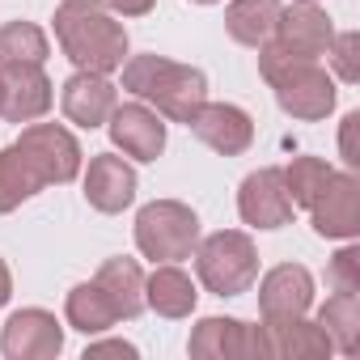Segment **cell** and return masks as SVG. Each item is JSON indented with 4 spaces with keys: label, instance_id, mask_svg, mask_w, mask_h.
I'll use <instances>...</instances> for the list:
<instances>
[{
    "label": "cell",
    "instance_id": "obj_6",
    "mask_svg": "<svg viewBox=\"0 0 360 360\" xmlns=\"http://www.w3.org/2000/svg\"><path fill=\"white\" fill-rule=\"evenodd\" d=\"M263 81L276 89L284 115L301 123H318L335 110V77L318 60H288V64H259Z\"/></svg>",
    "mask_w": 360,
    "mask_h": 360
},
{
    "label": "cell",
    "instance_id": "obj_18",
    "mask_svg": "<svg viewBox=\"0 0 360 360\" xmlns=\"http://www.w3.org/2000/svg\"><path fill=\"white\" fill-rule=\"evenodd\" d=\"M85 200H89V208H98L106 217L131 208V200H136V169L123 157H115V153H98L89 161V169H85Z\"/></svg>",
    "mask_w": 360,
    "mask_h": 360
},
{
    "label": "cell",
    "instance_id": "obj_31",
    "mask_svg": "<svg viewBox=\"0 0 360 360\" xmlns=\"http://www.w3.org/2000/svg\"><path fill=\"white\" fill-rule=\"evenodd\" d=\"M9 297H13V276H9V263L0 259V305H9Z\"/></svg>",
    "mask_w": 360,
    "mask_h": 360
},
{
    "label": "cell",
    "instance_id": "obj_3",
    "mask_svg": "<svg viewBox=\"0 0 360 360\" xmlns=\"http://www.w3.org/2000/svg\"><path fill=\"white\" fill-rule=\"evenodd\" d=\"M123 89L169 123H191V115L208 102V77L200 68L153 56V51L123 60Z\"/></svg>",
    "mask_w": 360,
    "mask_h": 360
},
{
    "label": "cell",
    "instance_id": "obj_34",
    "mask_svg": "<svg viewBox=\"0 0 360 360\" xmlns=\"http://www.w3.org/2000/svg\"><path fill=\"white\" fill-rule=\"evenodd\" d=\"M0 102H5V85H0Z\"/></svg>",
    "mask_w": 360,
    "mask_h": 360
},
{
    "label": "cell",
    "instance_id": "obj_4",
    "mask_svg": "<svg viewBox=\"0 0 360 360\" xmlns=\"http://www.w3.org/2000/svg\"><path fill=\"white\" fill-rule=\"evenodd\" d=\"M195 276L212 297H242L259 280V250L242 229H217L195 242Z\"/></svg>",
    "mask_w": 360,
    "mask_h": 360
},
{
    "label": "cell",
    "instance_id": "obj_11",
    "mask_svg": "<svg viewBox=\"0 0 360 360\" xmlns=\"http://www.w3.org/2000/svg\"><path fill=\"white\" fill-rule=\"evenodd\" d=\"M106 131H110V144L131 157V161H157L161 148H165V123L153 106H144L140 98L136 102H123L110 110L106 119Z\"/></svg>",
    "mask_w": 360,
    "mask_h": 360
},
{
    "label": "cell",
    "instance_id": "obj_10",
    "mask_svg": "<svg viewBox=\"0 0 360 360\" xmlns=\"http://www.w3.org/2000/svg\"><path fill=\"white\" fill-rule=\"evenodd\" d=\"M0 352L9 360H56L64 352V326L51 309H18L0 330Z\"/></svg>",
    "mask_w": 360,
    "mask_h": 360
},
{
    "label": "cell",
    "instance_id": "obj_21",
    "mask_svg": "<svg viewBox=\"0 0 360 360\" xmlns=\"http://www.w3.org/2000/svg\"><path fill=\"white\" fill-rule=\"evenodd\" d=\"M280 0H233L225 9V30L233 43L242 47H263L271 34H276V22H280Z\"/></svg>",
    "mask_w": 360,
    "mask_h": 360
},
{
    "label": "cell",
    "instance_id": "obj_17",
    "mask_svg": "<svg viewBox=\"0 0 360 360\" xmlns=\"http://www.w3.org/2000/svg\"><path fill=\"white\" fill-rule=\"evenodd\" d=\"M259 339H263V356L271 360H318V356H330V339L318 322H309L305 314L301 318H276V322H263L259 326Z\"/></svg>",
    "mask_w": 360,
    "mask_h": 360
},
{
    "label": "cell",
    "instance_id": "obj_13",
    "mask_svg": "<svg viewBox=\"0 0 360 360\" xmlns=\"http://www.w3.org/2000/svg\"><path fill=\"white\" fill-rule=\"evenodd\" d=\"M0 85H5V102H0V119L9 123H34L51 110L56 94H51V77L43 72V64H9L0 68Z\"/></svg>",
    "mask_w": 360,
    "mask_h": 360
},
{
    "label": "cell",
    "instance_id": "obj_8",
    "mask_svg": "<svg viewBox=\"0 0 360 360\" xmlns=\"http://www.w3.org/2000/svg\"><path fill=\"white\" fill-rule=\"evenodd\" d=\"M305 212H309V225L318 238L352 242L360 233V178L352 169H335Z\"/></svg>",
    "mask_w": 360,
    "mask_h": 360
},
{
    "label": "cell",
    "instance_id": "obj_1",
    "mask_svg": "<svg viewBox=\"0 0 360 360\" xmlns=\"http://www.w3.org/2000/svg\"><path fill=\"white\" fill-rule=\"evenodd\" d=\"M81 144L64 123H26L13 144L0 148V217L34 200L43 187H64L81 174Z\"/></svg>",
    "mask_w": 360,
    "mask_h": 360
},
{
    "label": "cell",
    "instance_id": "obj_14",
    "mask_svg": "<svg viewBox=\"0 0 360 360\" xmlns=\"http://www.w3.org/2000/svg\"><path fill=\"white\" fill-rule=\"evenodd\" d=\"M115 106H119V89H115L110 77H102V72L77 68V72L64 81V89H60V110H64V119L77 123V127H85V131L102 127Z\"/></svg>",
    "mask_w": 360,
    "mask_h": 360
},
{
    "label": "cell",
    "instance_id": "obj_32",
    "mask_svg": "<svg viewBox=\"0 0 360 360\" xmlns=\"http://www.w3.org/2000/svg\"><path fill=\"white\" fill-rule=\"evenodd\" d=\"M292 5H318V0H292Z\"/></svg>",
    "mask_w": 360,
    "mask_h": 360
},
{
    "label": "cell",
    "instance_id": "obj_27",
    "mask_svg": "<svg viewBox=\"0 0 360 360\" xmlns=\"http://www.w3.org/2000/svg\"><path fill=\"white\" fill-rule=\"evenodd\" d=\"M356 267H360V250H356V246H343V250L330 259V267H326L330 288H335V292H360V276H356Z\"/></svg>",
    "mask_w": 360,
    "mask_h": 360
},
{
    "label": "cell",
    "instance_id": "obj_7",
    "mask_svg": "<svg viewBox=\"0 0 360 360\" xmlns=\"http://www.w3.org/2000/svg\"><path fill=\"white\" fill-rule=\"evenodd\" d=\"M335 39V26L326 9L318 5H292L280 9L276 34L259 47V64H288V60H322Z\"/></svg>",
    "mask_w": 360,
    "mask_h": 360
},
{
    "label": "cell",
    "instance_id": "obj_15",
    "mask_svg": "<svg viewBox=\"0 0 360 360\" xmlns=\"http://www.w3.org/2000/svg\"><path fill=\"white\" fill-rule=\"evenodd\" d=\"M208 148H217L221 157H242L250 144H255V119L233 106V102H204L191 123H187Z\"/></svg>",
    "mask_w": 360,
    "mask_h": 360
},
{
    "label": "cell",
    "instance_id": "obj_28",
    "mask_svg": "<svg viewBox=\"0 0 360 360\" xmlns=\"http://www.w3.org/2000/svg\"><path fill=\"white\" fill-rule=\"evenodd\" d=\"M356 123H360V115H356V110H352V115H343V131H339V153H343L347 169H356V165H360V157H356V144H352V136H356Z\"/></svg>",
    "mask_w": 360,
    "mask_h": 360
},
{
    "label": "cell",
    "instance_id": "obj_22",
    "mask_svg": "<svg viewBox=\"0 0 360 360\" xmlns=\"http://www.w3.org/2000/svg\"><path fill=\"white\" fill-rule=\"evenodd\" d=\"M64 318H68V326L81 330V335H102V330H110V326L119 322V309L110 305V297L102 292L98 280H85V284H77V288L64 297Z\"/></svg>",
    "mask_w": 360,
    "mask_h": 360
},
{
    "label": "cell",
    "instance_id": "obj_30",
    "mask_svg": "<svg viewBox=\"0 0 360 360\" xmlns=\"http://www.w3.org/2000/svg\"><path fill=\"white\" fill-rule=\"evenodd\" d=\"M106 5H110L119 18H144V13H153L157 0H106Z\"/></svg>",
    "mask_w": 360,
    "mask_h": 360
},
{
    "label": "cell",
    "instance_id": "obj_2",
    "mask_svg": "<svg viewBox=\"0 0 360 360\" xmlns=\"http://www.w3.org/2000/svg\"><path fill=\"white\" fill-rule=\"evenodd\" d=\"M56 43L85 72H119L127 60V30L106 0H60L56 9Z\"/></svg>",
    "mask_w": 360,
    "mask_h": 360
},
{
    "label": "cell",
    "instance_id": "obj_25",
    "mask_svg": "<svg viewBox=\"0 0 360 360\" xmlns=\"http://www.w3.org/2000/svg\"><path fill=\"white\" fill-rule=\"evenodd\" d=\"M330 174H335V165L322 161V157H292V161L284 165L288 200H292L297 208H309V204L318 200V191L326 187V178H330Z\"/></svg>",
    "mask_w": 360,
    "mask_h": 360
},
{
    "label": "cell",
    "instance_id": "obj_33",
    "mask_svg": "<svg viewBox=\"0 0 360 360\" xmlns=\"http://www.w3.org/2000/svg\"><path fill=\"white\" fill-rule=\"evenodd\" d=\"M191 5H217V0H191Z\"/></svg>",
    "mask_w": 360,
    "mask_h": 360
},
{
    "label": "cell",
    "instance_id": "obj_29",
    "mask_svg": "<svg viewBox=\"0 0 360 360\" xmlns=\"http://www.w3.org/2000/svg\"><path fill=\"white\" fill-rule=\"evenodd\" d=\"M94 356H136V347L123 343V339H102V343H89L85 347V360H94Z\"/></svg>",
    "mask_w": 360,
    "mask_h": 360
},
{
    "label": "cell",
    "instance_id": "obj_20",
    "mask_svg": "<svg viewBox=\"0 0 360 360\" xmlns=\"http://www.w3.org/2000/svg\"><path fill=\"white\" fill-rule=\"evenodd\" d=\"M94 280L102 284V292H106V297H110V305L119 309V322H127V318L144 314V271H140V263H136V259L115 255V259H106V263L98 267V276H94Z\"/></svg>",
    "mask_w": 360,
    "mask_h": 360
},
{
    "label": "cell",
    "instance_id": "obj_23",
    "mask_svg": "<svg viewBox=\"0 0 360 360\" xmlns=\"http://www.w3.org/2000/svg\"><path fill=\"white\" fill-rule=\"evenodd\" d=\"M318 326L326 330L330 347L343 356L360 352V297L356 292H335L326 297V305L318 309Z\"/></svg>",
    "mask_w": 360,
    "mask_h": 360
},
{
    "label": "cell",
    "instance_id": "obj_9",
    "mask_svg": "<svg viewBox=\"0 0 360 360\" xmlns=\"http://www.w3.org/2000/svg\"><path fill=\"white\" fill-rule=\"evenodd\" d=\"M238 212L250 229H284L297 217V204L288 200L284 187V169L280 165H263L255 174L242 178L238 187Z\"/></svg>",
    "mask_w": 360,
    "mask_h": 360
},
{
    "label": "cell",
    "instance_id": "obj_5",
    "mask_svg": "<svg viewBox=\"0 0 360 360\" xmlns=\"http://www.w3.org/2000/svg\"><path fill=\"white\" fill-rule=\"evenodd\" d=\"M200 217L183 200H153L136 212V250L153 263H183L195 255Z\"/></svg>",
    "mask_w": 360,
    "mask_h": 360
},
{
    "label": "cell",
    "instance_id": "obj_24",
    "mask_svg": "<svg viewBox=\"0 0 360 360\" xmlns=\"http://www.w3.org/2000/svg\"><path fill=\"white\" fill-rule=\"evenodd\" d=\"M51 43L34 22H5L0 26V68L9 64H47Z\"/></svg>",
    "mask_w": 360,
    "mask_h": 360
},
{
    "label": "cell",
    "instance_id": "obj_12",
    "mask_svg": "<svg viewBox=\"0 0 360 360\" xmlns=\"http://www.w3.org/2000/svg\"><path fill=\"white\" fill-rule=\"evenodd\" d=\"M187 352L200 360H259L263 339H259V326L242 318H200L187 339Z\"/></svg>",
    "mask_w": 360,
    "mask_h": 360
},
{
    "label": "cell",
    "instance_id": "obj_19",
    "mask_svg": "<svg viewBox=\"0 0 360 360\" xmlns=\"http://www.w3.org/2000/svg\"><path fill=\"white\" fill-rule=\"evenodd\" d=\"M195 280L174 267V263H161L153 276H144V309H153L157 318H191L195 314Z\"/></svg>",
    "mask_w": 360,
    "mask_h": 360
},
{
    "label": "cell",
    "instance_id": "obj_16",
    "mask_svg": "<svg viewBox=\"0 0 360 360\" xmlns=\"http://www.w3.org/2000/svg\"><path fill=\"white\" fill-rule=\"evenodd\" d=\"M314 305V276L301 263H280L259 280V314L263 322L276 318H301Z\"/></svg>",
    "mask_w": 360,
    "mask_h": 360
},
{
    "label": "cell",
    "instance_id": "obj_26",
    "mask_svg": "<svg viewBox=\"0 0 360 360\" xmlns=\"http://www.w3.org/2000/svg\"><path fill=\"white\" fill-rule=\"evenodd\" d=\"M326 60H330V68H335V77L343 85H356L360 81V34L356 30L335 34L330 47H326Z\"/></svg>",
    "mask_w": 360,
    "mask_h": 360
}]
</instances>
